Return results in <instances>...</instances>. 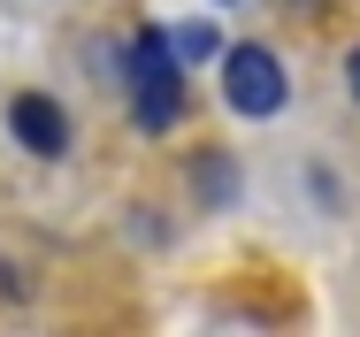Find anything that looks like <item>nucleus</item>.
<instances>
[{
	"instance_id": "obj_2",
	"label": "nucleus",
	"mask_w": 360,
	"mask_h": 337,
	"mask_svg": "<svg viewBox=\"0 0 360 337\" xmlns=\"http://www.w3.org/2000/svg\"><path fill=\"white\" fill-rule=\"evenodd\" d=\"M222 100L238 108V115H253V123H269V115H284V100H291V77L284 62L269 54V46H230L222 54Z\"/></svg>"
},
{
	"instance_id": "obj_1",
	"label": "nucleus",
	"mask_w": 360,
	"mask_h": 337,
	"mask_svg": "<svg viewBox=\"0 0 360 337\" xmlns=\"http://www.w3.org/2000/svg\"><path fill=\"white\" fill-rule=\"evenodd\" d=\"M123 84H131V115L146 131H169L184 115V62H176V39L169 31H139L131 39V62H123Z\"/></svg>"
},
{
	"instance_id": "obj_3",
	"label": "nucleus",
	"mask_w": 360,
	"mask_h": 337,
	"mask_svg": "<svg viewBox=\"0 0 360 337\" xmlns=\"http://www.w3.org/2000/svg\"><path fill=\"white\" fill-rule=\"evenodd\" d=\"M8 131H15L23 153H39V161H62V153H70V115H62L46 92H15V100H8Z\"/></svg>"
},
{
	"instance_id": "obj_5",
	"label": "nucleus",
	"mask_w": 360,
	"mask_h": 337,
	"mask_svg": "<svg viewBox=\"0 0 360 337\" xmlns=\"http://www.w3.org/2000/svg\"><path fill=\"white\" fill-rule=\"evenodd\" d=\"M176 39V62L192 69V62H207V54H222V39H215V23H184V31H169Z\"/></svg>"
},
{
	"instance_id": "obj_4",
	"label": "nucleus",
	"mask_w": 360,
	"mask_h": 337,
	"mask_svg": "<svg viewBox=\"0 0 360 337\" xmlns=\"http://www.w3.org/2000/svg\"><path fill=\"white\" fill-rule=\"evenodd\" d=\"M192 184H200V192H215V207H230V192H238V169H230L222 153H207V161H192Z\"/></svg>"
},
{
	"instance_id": "obj_6",
	"label": "nucleus",
	"mask_w": 360,
	"mask_h": 337,
	"mask_svg": "<svg viewBox=\"0 0 360 337\" xmlns=\"http://www.w3.org/2000/svg\"><path fill=\"white\" fill-rule=\"evenodd\" d=\"M345 92H353V108H360V46L345 54Z\"/></svg>"
}]
</instances>
